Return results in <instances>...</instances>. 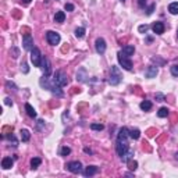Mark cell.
<instances>
[{"label": "cell", "mask_w": 178, "mask_h": 178, "mask_svg": "<svg viewBox=\"0 0 178 178\" xmlns=\"http://www.w3.org/2000/svg\"><path fill=\"white\" fill-rule=\"evenodd\" d=\"M41 86L42 88H46V89H49L52 93H54V95H57V96H63L64 95V92L61 90V86L60 85H57L54 81H49L47 79V77H43L41 79Z\"/></svg>", "instance_id": "cell-1"}, {"label": "cell", "mask_w": 178, "mask_h": 178, "mask_svg": "<svg viewBox=\"0 0 178 178\" xmlns=\"http://www.w3.org/2000/svg\"><path fill=\"white\" fill-rule=\"evenodd\" d=\"M122 81V74L120 71L117 65H111L110 68V78H109V84L110 85H118Z\"/></svg>", "instance_id": "cell-2"}, {"label": "cell", "mask_w": 178, "mask_h": 178, "mask_svg": "<svg viewBox=\"0 0 178 178\" xmlns=\"http://www.w3.org/2000/svg\"><path fill=\"white\" fill-rule=\"evenodd\" d=\"M117 59H118V63H120V65H121L124 70H127V71H131V70H132V61H131V59L128 56L122 54L121 52H118Z\"/></svg>", "instance_id": "cell-3"}, {"label": "cell", "mask_w": 178, "mask_h": 178, "mask_svg": "<svg viewBox=\"0 0 178 178\" xmlns=\"http://www.w3.org/2000/svg\"><path fill=\"white\" fill-rule=\"evenodd\" d=\"M53 81L56 82L57 85H60L61 88L65 86V85H68V77H67V74L63 73V71H56V73H54Z\"/></svg>", "instance_id": "cell-4"}, {"label": "cell", "mask_w": 178, "mask_h": 178, "mask_svg": "<svg viewBox=\"0 0 178 178\" xmlns=\"http://www.w3.org/2000/svg\"><path fill=\"white\" fill-rule=\"evenodd\" d=\"M31 61L33 63L35 67H41L42 64V54H41V50L38 47H33L31 50Z\"/></svg>", "instance_id": "cell-5"}, {"label": "cell", "mask_w": 178, "mask_h": 178, "mask_svg": "<svg viewBox=\"0 0 178 178\" xmlns=\"http://www.w3.org/2000/svg\"><path fill=\"white\" fill-rule=\"evenodd\" d=\"M46 41L49 42V44L52 46H56V44L60 43V35L54 31H47L46 32Z\"/></svg>", "instance_id": "cell-6"}, {"label": "cell", "mask_w": 178, "mask_h": 178, "mask_svg": "<svg viewBox=\"0 0 178 178\" xmlns=\"http://www.w3.org/2000/svg\"><path fill=\"white\" fill-rule=\"evenodd\" d=\"M65 168L70 171V173H73V174H79L82 173V164L79 162H70L65 164Z\"/></svg>", "instance_id": "cell-7"}, {"label": "cell", "mask_w": 178, "mask_h": 178, "mask_svg": "<svg viewBox=\"0 0 178 178\" xmlns=\"http://www.w3.org/2000/svg\"><path fill=\"white\" fill-rule=\"evenodd\" d=\"M130 149L128 148V142H124V141H117V145H116V150H117V154L121 157L127 153V150Z\"/></svg>", "instance_id": "cell-8"}, {"label": "cell", "mask_w": 178, "mask_h": 178, "mask_svg": "<svg viewBox=\"0 0 178 178\" xmlns=\"http://www.w3.org/2000/svg\"><path fill=\"white\" fill-rule=\"evenodd\" d=\"M22 44H24L25 50H32L33 49V38L29 33H25L22 38Z\"/></svg>", "instance_id": "cell-9"}, {"label": "cell", "mask_w": 178, "mask_h": 178, "mask_svg": "<svg viewBox=\"0 0 178 178\" xmlns=\"http://www.w3.org/2000/svg\"><path fill=\"white\" fill-rule=\"evenodd\" d=\"M95 47H96V52L99 54H103L106 52V41L103 38H97L95 42Z\"/></svg>", "instance_id": "cell-10"}, {"label": "cell", "mask_w": 178, "mask_h": 178, "mask_svg": "<svg viewBox=\"0 0 178 178\" xmlns=\"http://www.w3.org/2000/svg\"><path fill=\"white\" fill-rule=\"evenodd\" d=\"M42 68H43V73H44V77H50L52 74V67H50V63H49L47 57H42Z\"/></svg>", "instance_id": "cell-11"}, {"label": "cell", "mask_w": 178, "mask_h": 178, "mask_svg": "<svg viewBox=\"0 0 178 178\" xmlns=\"http://www.w3.org/2000/svg\"><path fill=\"white\" fill-rule=\"evenodd\" d=\"M152 29H153V32L156 33V35H162V33H164L166 27H164V24H163L162 21H156V22L152 25Z\"/></svg>", "instance_id": "cell-12"}, {"label": "cell", "mask_w": 178, "mask_h": 178, "mask_svg": "<svg viewBox=\"0 0 178 178\" xmlns=\"http://www.w3.org/2000/svg\"><path fill=\"white\" fill-rule=\"evenodd\" d=\"M130 138V130L128 128H125V127H122L121 130L118 131L117 134V141H124L127 142V139Z\"/></svg>", "instance_id": "cell-13"}, {"label": "cell", "mask_w": 178, "mask_h": 178, "mask_svg": "<svg viewBox=\"0 0 178 178\" xmlns=\"http://www.w3.org/2000/svg\"><path fill=\"white\" fill-rule=\"evenodd\" d=\"M159 70H157V65L154 67V65H149L148 67V70L145 71V77L146 78H154L156 75H157Z\"/></svg>", "instance_id": "cell-14"}, {"label": "cell", "mask_w": 178, "mask_h": 178, "mask_svg": "<svg viewBox=\"0 0 178 178\" xmlns=\"http://www.w3.org/2000/svg\"><path fill=\"white\" fill-rule=\"evenodd\" d=\"M97 171H99V168L96 166H88L85 170L82 171V174L85 175V177H92V175L97 174Z\"/></svg>", "instance_id": "cell-15"}, {"label": "cell", "mask_w": 178, "mask_h": 178, "mask_svg": "<svg viewBox=\"0 0 178 178\" xmlns=\"http://www.w3.org/2000/svg\"><path fill=\"white\" fill-rule=\"evenodd\" d=\"M13 164H14V160H13L11 157H3V160H1V167H3V170L11 168Z\"/></svg>", "instance_id": "cell-16"}, {"label": "cell", "mask_w": 178, "mask_h": 178, "mask_svg": "<svg viewBox=\"0 0 178 178\" xmlns=\"http://www.w3.org/2000/svg\"><path fill=\"white\" fill-rule=\"evenodd\" d=\"M120 52H121L122 54H125V56L131 57L134 54V52H135V47H134L132 44H127V46H124L122 50H120Z\"/></svg>", "instance_id": "cell-17"}, {"label": "cell", "mask_w": 178, "mask_h": 178, "mask_svg": "<svg viewBox=\"0 0 178 178\" xmlns=\"http://www.w3.org/2000/svg\"><path fill=\"white\" fill-rule=\"evenodd\" d=\"M86 78H88V74H86V70L85 68H79V71L77 73V79L81 82H85Z\"/></svg>", "instance_id": "cell-18"}, {"label": "cell", "mask_w": 178, "mask_h": 178, "mask_svg": "<svg viewBox=\"0 0 178 178\" xmlns=\"http://www.w3.org/2000/svg\"><path fill=\"white\" fill-rule=\"evenodd\" d=\"M25 110H27V114L31 118H36V111H35V109L29 103H25Z\"/></svg>", "instance_id": "cell-19"}, {"label": "cell", "mask_w": 178, "mask_h": 178, "mask_svg": "<svg viewBox=\"0 0 178 178\" xmlns=\"http://www.w3.org/2000/svg\"><path fill=\"white\" fill-rule=\"evenodd\" d=\"M132 159H134V150H131V149H128L127 153L124 154V156H121L122 163H128L130 160H132Z\"/></svg>", "instance_id": "cell-20"}, {"label": "cell", "mask_w": 178, "mask_h": 178, "mask_svg": "<svg viewBox=\"0 0 178 178\" xmlns=\"http://www.w3.org/2000/svg\"><path fill=\"white\" fill-rule=\"evenodd\" d=\"M64 20H65V13L64 11H57L56 16H54V22L61 24V22H64Z\"/></svg>", "instance_id": "cell-21"}, {"label": "cell", "mask_w": 178, "mask_h": 178, "mask_svg": "<svg viewBox=\"0 0 178 178\" xmlns=\"http://www.w3.org/2000/svg\"><path fill=\"white\" fill-rule=\"evenodd\" d=\"M41 163H42L41 157H33L32 160H31V168H32V170H36L38 167L41 166Z\"/></svg>", "instance_id": "cell-22"}, {"label": "cell", "mask_w": 178, "mask_h": 178, "mask_svg": "<svg viewBox=\"0 0 178 178\" xmlns=\"http://www.w3.org/2000/svg\"><path fill=\"white\" fill-rule=\"evenodd\" d=\"M21 141L22 142H28L31 139V134H29L28 130H21Z\"/></svg>", "instance_id": "cell-23"}, {"label": "cell", "mask_w": 178, "mask_h": 178, "mask_svg": "<svg viewBox=\"0 0 178 178\" xmlns=\"http://www.w3.org/2000/svg\"><path fill=\"white\" fill-rule=\"evenodd\" d=\"M168 11L171 13V14H178V1H174V3H170V6H168Z\"/></svg>", "instance_id": "cell-24"}, {"label": "cell", "mask_w": 178, "mask_h": 178, "mask_svg": "<svg viewBox=\"0 0 178 178\" xmlns=\"http://www.w3.org/2000/svg\"><path fill=\"white\" fill-rule=\"evenodd\" d=\"M141 109L143 110V111H149L150 109H152V102L149 100H143L141 103Z\"/></svg>", "instance_id": "cell-25"}, {"label": "cell", "mask_w": 178, "mask_h": 178, "mask_svg": "<svg viewBox=\"0 0 178 178\" xmlns=\"http://www.w3.org/2000/svg\"><path fill=\"white\" fill-rule=\"evenodd\" d=\"M157 116H159L160 118L167 117V116H168V109H167V107H162V109H159Z\"/></svg>", "instance_id": "cell-26"}, {"label": "cell", "mask_w": 178, "mask_h": 178, "mask_svg": "<svg viewBox=\"0 0 178 178\" xmlns=\"http://www.w3.org/2000/svg\"><path fill=\"white\" fill-rule=\"evenodd\" d=\"M139 136H141V131L139 130H130V138H132V139H139Z\"/></svg>", "instance_id": "cell-27"}, {"label": "cell", "mask_w": 178, "mask_h": 178, "mask_svg": "<svg viewBox=\"0 0 178 178\" xmlns=\"http://www.w3.org/2000/svg\"><path fill=\"white\" fill-rule=\"evenodd\" d=\"M75 36L79 38V39L85 36V28H84V27H79V28L75 29Z\"/></svg>", "instance_id": "cell-28"}, {"label": "cell", "mask_w": 178, "mask_h": 178, "mask_svg": "<svg viewBox=\"0 0 178 178\" xmlns=\"http://www.w3.org/2000/svg\"><path fill=\"white\" fill-rule=\"evenodd\" d=\"M103 128H105V125H103V124H96V122L90 124V130H93V131H102Z\"/></svg>", "instance_id": "cell-29"}, {"label": "cell", "mask_w": 178, "mask_h": 178, "mask_svg": "<svg viewBox=\"0 0 178 178\" xmlns=\"http://www.w3.org/2000/svg\"><path fill=\"white\" fill-rule=\"evenodd\" d=\"M70 153H71V149H70L68 146H64V148H61V150H60V154H61V156H68Z\"/></svg>", "instance_id": "cell-30"}, {"label": "cell", "mask_w": 178, "mask_h": 178, "mask_svg": "<svg viewBox=\"0 0 178 178\" xmlns=\"http://www.w3.org/2000/svg\"><path fill=\"white\" fill-rule=\"evenodd\" d=\"M128 168H130L131 171H135L138 168V163L136 162H132V160H130L128 162Z\"/></svg>", "instance_id": "cell-31"}, {"label": "cell", "mask_w": 178, "mask_h": 178, "mask_svg": "<svg viewBox=\"0 0 178 178\" xmlns=\"http://www.w3.org/2000/svg\"><path fill=\"white\" fill-rule=\"evenodd\" d=\"M154 99H156V102H164L166 100V97H164V95L160 92H157L156 95H154Z\"/></svg>", "instance_id": "cell-32"}, {"label": "cell", "mask_w": 178, "mask_h": 178, "mask_svg": "<svg viewBox=\"0 0 178 178\" xmlns=\"http://www.w3.org/2000/svg\"><path fill=\"white\" fill-rule=\"evenodd\" d=\"M148 29H149V25H139V27H138V31H139V32L141 33H146L148 32Z\"/></svg>", "instance_id": "cell-33"}, {"label": "cell", "mask_w": 178, "mask_h": 178, "mask_svg": "<svg viewBox=\"0 0 178 178\" xmlns=\"http://www.w3.org/2000/svg\"><path fill=\"white\" fill-rule=\"evenodd\" d=\"M10 53H13V57H14V59H17V57L20 56V50H18V49L16 47V46H14V47H11Z\"/></svg>", "instance_id": "cell-34"}, {"label": "cell", "mask_w": 178, "mask_h": 178, "mask_svg": "<svg viewBox=\"0 0 178 178\" xmlns=\"http://www.w3.org/2000/svg\"><path fill=\"white\" fill-rule=\"evenodd\" d=\"M21 71H22L24 74L29 73V68H28V64H27V63H21Z\"/></svg>", "instance_id": "cell-35"}, {"label": "cell", "mask_w": 178, "mask_h": 178, "mask_svg": "<svg viewBox=\"0 0 178 178\" xmlns=\"http://www.w3.org/2000/svg\"><path fill=\"white\" fill-rule=\"evenodd\" d=\"M171 74H173L174 77H178V65L177 64L171 67Z\"/></svg>", "instance_id": "cell-36"}, {"label": "cell", "mask_w": 178, "mask_h": 178, "mask_svg": "<svg viewBox=\"0 0 178 178\" xmlns=\"http://www.w3.org/2000/svg\"><path fill=\"white\" fill-rule=\"evenodd\" d=\"M64 10H65V11H74V4L67 3V4L64 6Z\"/></svg>", "instance_id": "cell-37"}, {"label": "cell", "mask_w": 178, "mask_h": 178, "mask_svg": "<svg viewBox=\"0 0 178 178\" xmlns=\"http://www.w3.org/2000/svg\"><path fill=\"white\" fill-rule=\"evenodd\" d=\"M6 86H7L8 89H13V90H17V86L13 84V82H10V81H7L6 82Z\"/></svg>", "instance_id": "cell-38"}, {"label": "cell", "mask_w": 178, "mask_h": 178, "mask_svg": "<svg viewBox=\"0 0 178 178\" xmlns=\"http://www.w3.org/2000/svg\"><path fill=\"white\" fill-rule=\"evenodd\" d=\"M154 7H156V4H152V6H150L149 8H148V16H150V14H152V13H153V10H154Z\"/></svg>", "instance_id": "cell-39"}, {"label": "cell", "mask_w": 178, "mask_h": 178, "mask_svg": "<svg viewBox=\"0 0 178 178\" xmlns=\"http://www.w3.org/2000/svg\"><path fill=\"white\" fill-rule=\"evenodd\" d=\"M138 4L141 8H145V4H146V0H138Z\"/></svg>", "instance_id": "cell-40"}, {"label": "cell", "mask_w": 178, "mask_h": 178, "mask_svg": "<svg viewBox=\"0 0 178 178\" xmlns=\"http://www.w3.org/2000/svg\"><path fill=\"white\" fill-rule=\"evenodd\" d=\"M4 103H6L7 106H13V100L10 99V97H6V99H4Z\"/></svg>", "instance_id": "cell-41"}, {"label": "cell", "mask_w": 178, "mask_h": 178, "mask_svg": "<svg viewBox=\"0 0 178 178\" xmlns=\"http://www.w3.org/2000/svg\"><path fill=\"white\" fill-rule=\"evenodd\" d=\"M43 125H44V121L43 120H39V121H38V130H42Z\"/></svg>", "instance_id": "cell-42"}, {"label": "cell", "mask_w": 178, "mask_h": 178, "mask_svg": "<svg viewBox=\"0 0 178 178\" xmlns=\"http://www.w3.org/2000/svg\"><path fill=\"white\" fill-rule=\"evenodd\" d=\"M84 150H85V153H89V154L92 153V150H90V149H88V148H85V149H84Z\"/></svg>", "instance_id": "cell-43"}, {"label": "cell", "mask_w": 178, "mask_h": 178, "mask_svg": "<svg viewBox=\"0 0 178 178\" xmlns=\"http://www.w3.org/2000/svg\"><path fill=\"white\" fill-rule=\"evenodd\" d=\"M21 1H24L25 4H28V3H31V0H21Z\"/></svg>", "instance_id": "cell-44"}, {"label": "cell", "mask_w": 178, "mask_h": 178, "mask_svg": "<svg viewBox=\"0 0 178 178\" xmlns=\"http://www.w3.org/2000/svg\"><path fill=\"white\" fill-rule=\"evenodd\" d=\"M175 159H177V160H178V152H177V153H175Z\"/></svg>", "instance_id": "cell-45"}, {"label": "cell", "mask_w": 178, "mask_h": 178, "mask_svg": "<svg viewBox=\"0 0 178 178\" xmlns=\"http://www.w3.org/2000/svg\"><path fill=\"white\" fill-rule=\"evenodd\" d=\"M121 3H125V0H121Z\"/></svg>", "instance_id": "cell-46"}, {"label": "cell", "mask_w": 178, "mask_h": 178, "mask_svg": "<svg viewBox=\"0 0 178 178\" xmlns=\"http://www.w3.org/2000/svg\"><path fill=\"white\" fill-rule=\"evenodd\" d=\"M177 38H178V29H177Z\"/></svg>", "instance_id": "cell-47"}]
</instances>
